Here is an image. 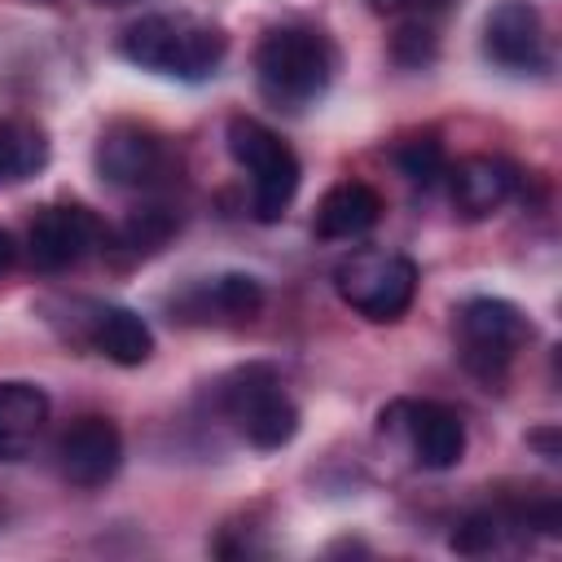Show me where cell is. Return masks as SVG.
I'll return each instance as SVG.
<instances>
[{
    "mask_svg": "<svg viewBox=\"0 0 562 562\" xmlns=\"http://www.w3.org/2000/svg\"><path fill=\"white\" fill-rule=\"evenodd\" d=\"M105 241L101 220L79 206V202H48L31 215L26 224V259L40 272H66L75 263H83L88 255H97Z\"/></svg>",
    "mask_w": 562,
    "mask_h": 562,
    "instance_id": "cell-8",
    "label": "cell"
},
{
    "mask_svg": "<svg viewBox=\"0 0 562 562\" xmlns=\"http://www.w3.org/2000/svg\"><path fill=\"white\" fill-rule=\"evenodd\" d=\"M97 171L114 189H158L176 176V149L162 132L145 123H110L92 154Z\"/></svg>",
    "mask_w": 562,
    "mask_h": 562,
    "instance_id": "cell-7",
    "label": "cell"
},
{
    "mask_svg": "<svg viewBox=\"0 0 562 562\" xmlns=\"http://www.w3.org/2000/svg\"><path fill=\"white\" fill-rule=\"evenodd\" d=\"M224 140H228V154L233 162L250 176V211L259 224H277L285 215V206L294 202L299 193V180H303V167L294 158V149L259 119L250 114H233L228 127H224Z\"/></svg>",
    "mask_w": 562,
    "mask_h": 562,
    "instance_id": "cell-3",
    "label": "cell"
},
{
    "mask_svg": "<svg viewBox=\"0 0 562 562\" xmlns=\"http://www.w3.org/2000/svg\"><path fill=\"white\" fill-rule=\"evenodd\" d=\"M430 4H435V9H443V4H448V0H430Z\"/></svg>",
    "mask_w": 562,
    "mask_h": 562,
    "instance_id": "cell-25",
    "label": "cell"
},
{
    "mask_svg": "<svg viewBox=\"0 0 562 562\" xmlns=\"http://www.w3.org/2000/svg\"><path fill=\"white\" fill-rule=\"evenodd\" d=\"M391 57H395L400 66H408V70L430 66V61L439 57V31H435V22H430L426 13H408V18L395 26V35H391Z\"/></svg>",
    "mask_w": 562,
    "mask_h": 562,
    "instance_id": "cell-20",
    "label": "cell"
},
{
    "mask_svg": "<svg viewBox=\"0 0 562 562\" xmlns=\"http://www.w3.org/2000/svg\"><path fill=\"white\" fill-rule=\"evenodd\" d=\"M13 263H18V241L9 228H0V281L13 272Z\"/></svg>",
    "mask_w": 562,
    "mask_h": 562,
    "instance_id": "cell-24",
    "label": "cell"
},
{
    "mask_svg": "<svg viewBox=\"0 0 562 562\" xmlns=\"http://www.w3.org/2000/svg\"><path fill=\"white\" fill-rule=\"evenodd\" d=\"M334 290L356 316L373 325H391L417 299V263L400 250L360 246L334 263Z\"/></svg>",
    "mask_w": 562,
    "mask_h": 562,
    "instance_id": "cell-6",
    "label": "cell"
},
{
    "mask_svg": "<svg viewBox=\"0 0 562 562\" xmlns=\"http://www.w3.org/2000/svg\"><path fill=\"white\" fill-rule=\"evenodd\" d=\"M101 4H123V0H101Z\"/></svg>",
    "mask_w": 562,
    "mask_h": 562,
    "instance_id": "cell-26",
    "label": "cell"
},
{
    "mask_svg": "<svg viewBox=\"0 0 562 562\" xmlns=\"http://www.w3.org/2000/svg\"><path fill=\"white\" fill-rule=\"evenodd\" d=\"M338 70V48L321 26L285 22L272 26L255 48V83L272 110L299 114L316 105Z\"/></svg>",
    "mask_w": 562,
    "mask_h": 562,
    "instance_id": "cell-1",
    "label": "cell"
},
{
    "mask_svg": "<svg viewBox=\"0 0 562 562\" xmlns=\"http://www.w3.org/2000/svg\"><path fill=\"white\" fill-rule=\"evenodd\" d=\"M53 461L70 487H105L123 465V435L110 417L83 413L57 430Z\"/></svg>",
    "mask_w": 562,
    "mask_h": 562,
    "instance_id": "cell-10",
    "label": "cell"
},
{
    "mask_svg": "<svg viewBox=\"0 0 562 562\" xmlns=\"http://www.w3.org/2000/svg\"><path fill=\"white\" fill-rule=\"evenodd\" d=\"M119 53L149 75L202 83L220 70L228 35L198 13H145L119 35Z\"/></svg>",
    "mask_w": 562,
    "mask_h": 562,
    "instance_id": "cell-2",
    "label": "cell"
},
{
    "mask_svg": "<svg viewBox=\"0 0 562 562\" xmlns=\"http://www.w3.org/2000/svg\"><path fill=\"white\" fill-rule=\"evenodd\" d=\"M505 531H509V518H505V509L496 505V509H474V514H465L461 522H457V531H452V549L457 553H465V558H479V553H492L501 540H505Z\"/></svg>",
    "mask_w": 562,
    "mask_h": 562,
    "instance_id": "cell-21",
    "label": "cell"
},
{
    "mask_svg": "<svg viewBox=\"0 0 562 562\" xmlns=\"http://www.w3.org/2000/svg\"><path fill=\"white\" fill-rule=\"evenodd\" d=\"M527 443L544 457V461H558L562 457V443H558V426H540V430H531L527 435Z\"/></svg>",
    "mask_w": 562,
    "mask_h": 562,
    "instance_id": "cell-23",
    "label": "cell"
},
{
    "mask_svg": "<svg viewBox=\"0 0 562 562\" xmlns=\"http://www.w3.org/2000/svg\"><path fill=\"white\" fill-rule=\"evenodd\" d=\"M48 426V395L26 378H0V461H22Z\"/></svg>",
    "mask_w": 562,
    "mask_h": 562,
    "instance_id": "cell-15",
    "label": "cell"
},
{
    "mask_svg": "<svg viewBox=\"0 0 562 562\" xmlns=\"http://www.w3.org/2000/svg\"><path fill=\"white\" fill-rule=\"evenodd\" d=\"M48 132L31 119H0V189L22 184L48 167Z\"/></svg>",
    "mask_w": 562,
    "mask_h": 562,
    "instance_id": "cell-17",
    "label": "cell"
},
{
    "mask_svg": "<svg viewBox=\"0 0 562 562\" xmlns=\"http://www.w3.org/2000/svg\"><path fill=\"white\" fill-rule=\"evenodd\" d=\"M448 193L461 220H487L518 193V167L496 154H470L461 162H448Z\"/></svg>",
    "mask_w": 562,
    "mask_h": 562,
    "instance_id": "cell-12",
    "label": "cell"
},
{
    "mask_svg": "<svg viewBox=\"0 0 562 562\" xmlns=\"http://www.w3.org/2000/svg\"><path fill=\"white\" fill-rule=\"evenodd\" d=\"M263 307V285L250 272H220L211 281H198L184 290L180 312L184 321H211V325H241L255 321Z\"/></svg>",
    "mask_w": 562,
    "mask_h": 562,
    "instance_id": "cell-13",
    "label": "cell"
},
{
    "mask_svg": "<svg viewBox=\"0 0 562 562\" xmlns=\"http://www.w3.org/2000/svg\"><path fill=\"white\" fill-rule=\"evenodd\" d=\"M180 228V215L171 206H136L123 224H119V246L127 255H154L171 241V233Z\"/></svg>",
    "mask_w": 562,
    "mask_h": 562,
    "instance_id": "cell-18",
    "label": "cell"
},
{
    "mask_svg": "<svg viewBox=\"0 0 562 562\" xmlns=\"http://www.w3.org/2000/svg\"><path fill=\"white\" fill-rule=\"evenodd\" d=\"M364 4H369L378 18H408V13H417V9H422V13L435 9L430 0H364Z\"/></svg>",
    "mask_w": 562,
    "mask_h": 562,
    "instance_id": "cell-22",
    "label": "cell"
},
{
    "mask_svg": "<svg viewBox=\"0 0 562 562\" xmlns=\"http://www.w3.org/2000/svg\"><path fill=\"white\" fill-rule=\"evenodd\" d=\"M452 334H457V356H461L465 373L496 386L509 373V364L518 360V351L531 342V321L518 303L479 294L457 307Z\"/></svg>",
    "mask_w": 562,
    "mask_h": 562,
    "instance_id": "cell-5",
    "label": "cell"
},
{
    "mask_svg": "<svg viewBox=\"0 0 562 562\" xmlns=\"http://www.w3.org/2000/svg\"><path fill=\"white\" fill-rule=\"evenodd\" d=\"M378 220H382V193L369 180H338L316 202L312 233L321 241H351V237H364Z\"/></svg>",
    "mask_w": 562,
    "mask_h": 562,
    "instance_id": "cell-14",
    "label": "cell"
},
{
    "mask_svg": "<svg viewBox=\"0 0 562 562\" xmlns=\"http://www.w3.org/2000/svg\"><path fill=\"white\" fill-rule=\"evenodd\" d=\"M382 430H395L422 470H452L465 457V422L439 400H395L382 408Z\"/></svg>",
    "mask_w": 562,
    "mask_h": 562,
    "instance_id": "cell-9",
    "label": "cell"
},
{
    "mask_svg": "<svg viewBox=\"0 0 562 562\" xmlns=\"http://www.w3.org/2000/svg\"><path fill=\"white\" fill-rule=\"evenodd\" d=\"M395 167H400V176H404V180H413V184H422V189L439 184V180H443V171H448L443 140H439V136H430V132L400 140V145H395Z\"/></svg>",
    "mask_w": 562,
    "mask_h": 562,
    "instance_id": "cell-19",
    "label": "cell"
},
{
    "mask_svg": "<svg viewBox=\"0 0 562 562\" xmlns=\"http://www.w3.org/2000/svg\"><path fill=\"white\" fill-rule=\"evenodd\" d=\"M483 57L509 75H536L549 66L544 18L531 0H501L483 22Z\"/></svg>",
    "mask_w": 562,
    "mask_h": 562,
    "instance_id": "cell-11",
    "label": "cell"
},
{
    "mask_svg": "<svg viewBox=\"0 0 562 562\" xmlns=\"http://www.w3.org/2000/svg\"><path fill=\"white\" fill-rule=\"evenodd\" d=\"M220 413L237 426V435L259 448L277 452L299 435V404L285 395L272 364H241L228 378H220Z\"/></svg>",
    "mask_w": 562,
    "mask_h": 562,
    "instance_id": "cell-4",
    "label": "cell"
},
{
    "mask_svg": "<svg viewBox=\"0 0 562 562\" xmlns=\"http://www.w3.org/2000/svg\"><path fill=\"white\" fill-rule=\"evenodd\" d=\"M88 342L92 351H101L105 360L136 369L154 356V329L140 312L123 307V303H97L88 316Z\"/></svg>",
    "mask_w": 562,
    "mask_h": 562,
    "instance_id": "cell-16",
    "label": "cell"
}]
</instances>
